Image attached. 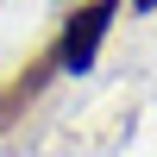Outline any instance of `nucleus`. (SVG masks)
I'll return each mask as SVG.
<instances>
[{
  "label": "nucleus",
  "mask_w": 157,
  "mask_h": 157,
  "mask_svg": "<svg viewBox=\"0 0 157 157\" xmlns=\"http://www.w3.org/2000/svg\"><path fill=\"white\" fill-rule=\"evenodd\" d=\"M113 13H120V0H82V6H75L69 19H63L57 44H50V57H57V69L82 75L88 63H94V50H101V38H107Z\"/></svg>",
  "instance_id": "obj_1"
},
{
  "label": "nucleus",
  "mask_w": 157,
  "mask_h": 157,
  "mask_svg": "<svg viewBox=\"0 0 157 157\" xmlns=\"http://www.w3.org/2000/svg\"><path fill=\"white\" fill-rule=\"evenodd\" d=\"M132 6H157V0H132Z\"/></svg>",
  "instance_id": "obj_3"
},
{
  "label": "nucleus",
  "mask_w": 157,
  "mask_h": 157,
  "mask_svg": "<svg viewBox=\"0 0 157 157\" xmlns=\"http://www.w3.org/2000/svg\"><path fill=\"white\" fill-rule=\"evenodd\" d=\"M50 69H57V57H50V50H38V57H32V63H25V69H19V75H13V82H6V88H0V132H6V126H13V120H19V113H25V107H32V101H38V94H44V82H50Z\"/></svg>",
  "instance_id": "obj_2"
}]
</instances>
